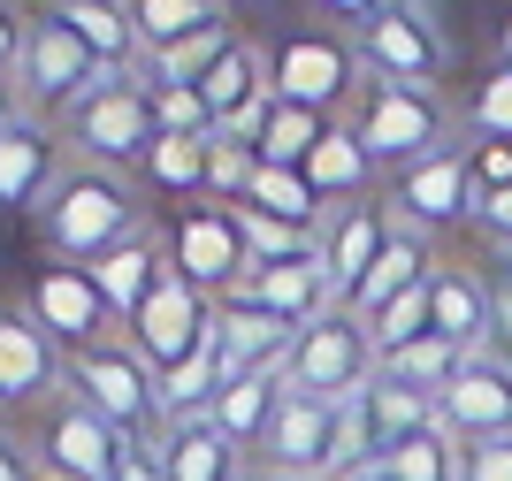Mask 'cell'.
Wrapping results in <instances>:
<instances>
[{"instance_id":"obj_1","label":"cell","mask_w":512,"mask_h":481,"mask_svg":"<svg viewBox=\"0 0 512 481\" xmlns=\"http://www.w3.org/2000/svg\"><path fill=\"white\" fill-rule=\"evenodd\" d=\"M138 230H153V222H146V199H138V184H130V176H115V168L69 161L62 176H54V191L39 199V237H46V252H54V260H77V268L107 260V252L130 245Z\"/></svg>"},{"instance_id":"obj_2","label":"cell","mask_w":512,"mask_h":481,"mask_svg":"<svg viewBox=\"0 0 512 481\" xmlns=\"http://www.w3.org/2000/svg\"><path fill=\"white\" fill-rule=\"evenodd\" d=\"M352 138L367 146V161L383 168V176H406V168L436 161L444 146H459L467 130H459V107H451V92H421V84H375L367 77V92L352 100Z\"/></svg>"},{"instance_id":"obj_3","label":"cell","mask_w":512,"mask_h":481,"mask_svg":"<svg viewBox=\"0 0 512 481\" xmlns=\"http://www.w3.org/2000/svg\"><path fill=\"white\" fill-rule=\"evenodd\" d=\"M268 84H276V100H299L314 115H352V100L367 92V69L352 54V31L321 16H291L268 46Z\"/></svg>"},{"instance_id":"obj_4","label":"cell","mask_w":512,"mask_h":481,"mask_svg":"<svg viewBox=\"0 0 512 481\" xmlns=\"http://www.w3.org/2000/svg\"><path fill=\"white\" fill-rule=\"evenodd\" d=\"M54 130H62V153H69V161H85V168H115V176L146 168L153 138H161V130H153L146 69H138V77H107V84H92V92L69 107Z\"/></svg>"},{"instance_id":"obj_5","label":"cell","mask_w":512,"mask_h":481,"mask_svg":"<svg viewBox=\"0 0 512 481\" xmlns=\"http://www.w3.org/2000/svg\"><path fill=\"white\" fill-rule=\"evenodd\" d=\"M62 390H77V398L130 443L161 436V375L146 367V352H138L130 336H107L92 352H69L62 359Z\"/></svg>"},{"instance_id":"obj_6","label":"cell","mask_w":512,"mask_h":481,"mask_svg":"<svg viewBox=\"0 0 512 481\" xmlns=\"http://www.w3.org/2000/svg\"><path fill=\"white\" fill-rule=\"evenodd\" d=\"M8 84H16V107H23V115L62 123L92 84H107V69L92 62V46L77 39L54 8H46V16L23 23V54H16V77H8Z\"/></svg>"},{"instance_id":"obj_7","label":"cell","mask_w":512,"mask_h":481,"mask_svg":"<svg viewBox=\"0 0 512 481\" xmlns=\"http://www.w3.org/2000/svg\"><path fill=\"white\" fill-rule=\"evenodd\" d=\"M352 54L375 84H421V92H444L451 77V31L436 23L428 0H390L375 23L352 31Z\"/></svg>"},{"instance_id":"obj_8","label":"cell","mask_w":512,"mask_h":481,"mask_svg":"<svg viewBox=\"0 0 512 481\" xmlns=\"http://www.w3.org/2000/svg\"><path fill=\"white\" fill-rule=\"evenodd\" d=\"M421 428H436V398H421V390H406V382L375 375L360 398H344L329 481H360L367 466H383L390 451H398V443H413Z\"/></svg>"},{"instance_id":"obj_9","label":"cell","mask_w":512,"mask_h":481,"mask_svg":"<svg viewBox=\"0 0 512 481\" xmlns=\"http://www.w3.org/2000/svg\"><path fill=\"white\" fill-rule=\"evenodd\" d=\"M375 375H383V352H375V336H367V321L352 314V306L306 321V329L291 336V359H283V382L306 390V398H329V405L360 398Z\"/></svg>"},{"instance_id":"obj_10","label":"cell","mask_w":512,"mask_h":481,"mask_svg":"<svg viewBox=\"0 0 512 481\" xmlns=\"http://www.w3.org/2000/svg\"><path fill=\"white\" fill-rule=\"evenodd\" d=\"M161 245H169V268L184 275L199 298H230L237 283L253 275L245 222H237V207H222V199H184V207H169Z\"/></svg>"},{"instance_id":"obj_11","label":"cell","mask_w":512,"mask_h":481,"mask_svg":"<svg viewBox=\"0 0 512 481\" xmlns=\"http://www.w3.org/2000/svg\"><path fill=\"white\" fill-rule=\"evenodd\" d=\"M383 207H390V222H398V230H413V237L474 230V207H482V191H474L467 146H444L436 161L406 168V176H383Z\"/></svg>"},{"instance_id":"obj_12","label":"cell","mask_w":512,"mask_h":481,"mask_svg":"<svg viewBox=\"0 0 512 481\" xmlns=\"http://www.w3.org/2000/svg\"><path fill=\"white\" fill-rule=\"evenodd\" d=\"M123 443L130 436H115L77 390H54V398L39 405L31 459H39L46 481H107V474H115V459H123Z\"/></svg>"},{"instance_id":"obj_13","label":"cell","mask_w":512,"mask_h":481,"mask_svg":"<svg viewBox=\"0 0 512 481\" xmlns=\"http://www.w3.org/2000/svg\"><path fill=\"white\" fill-rule=\"evenodd\" d=\"M23 314L39 321L62 352H92L107 336H123L115 314H107V298H100V283H92V268H77V260H46L31 275V291H23Z\"/></svg>"},{"instance_id":"obj_14","label":"cell","mask_w":512,"mask_h":481,"mask_svg":"<svg viewBox=\"0 0 512 481\" xmlns=\"http://www.w3.org/2000/svg\"><path fill=\"white\" fill-rule=\"evenodd\" d=\"M337 420L344 405L306 398V390H283L268 436L253 443V474H291V481H329V459H337Z\"/></svg>"},{"instance_id":"obj_15","label":"cell","mask_w":512,"mask_h":481,"mask_svg":"<svg viewBox=\"0 0 512 481\" xmlns=\"http://www.w3.org/2000/svg\"><path fill=\"white\" fill-rule=\"evenodd\" d=\"M207 329H214V298H199L192 283L169 268V275H161V291L138 306V321H130L123 336L138 344V352H146L153 375H169V367H184V359L207 344Z\"/></svg>"},{"instance_id":"obj_16","label":"cell","mask_w":512,"mask_h":481,"mask_svg":"<svg viewBox=\"0 0 512 481\" xmlns=\"http://www.w3.org/2000/svg\"><path fill=\"white\" fill-rule=\"evenodd\" d=\"M390 237H398V222H390L383 191H375V199H352V207H337L329 222H321V268H329V283H337V306L360 298L367 268L390 252Z\"/></svg>"},{"instance_id":"obj_17","label":"cell","mask_w":512,"mask_h":481,"mask_svg":"<svg viewBox=\"0 0 512 481\" xmlns=\"http://www.w3.org/2000/svg\"><path fill=\"white\" fill-rule=\"evenodd\" d=\"M436 420H444L459 443H482V436H512V359L497 352H474L459 367L444 398H436Z\"/></svg>"},{"instance_id":"obj_18","label":"cell","mask_w":512,"mask_h":481,"mask_svg":"<svg viewBox=\"0 0 512 481\" xmlns=\"http://www.w3.org/2000/svg\"><path fill=\"white\" fill-rule=\"evenodd\" d=\"M214 359H222V382H245V375H276L283 359H291V321L260 314L245 298H214Z\"/></svg>"},{"instance_id":"obj_19","label":"cell","mask_w":512,"mask_h":481,"mask_svg":"<svg viewBox=\"0 0 512 481\" xmlns=\"http://www.w3.org/2000/svg\"><path fill=\"white\" fill-rule=\"evenodd\" d=\"M62 130L39 123V115H16V123L0 130V207H31L39 214V199L54 191V176H62Z\"/></svg>"},{"instance_id":"obj_20","label":"cell","mask_w":512,"mask_h":481,"mask_svg":"<svg viewBox=\"0 0 512 481\" xmlns=\"http://www.w3.org/2000/svg\"><path fill=\"white\" fill-rule=\"evenodd\" d=\"M62 359L69 352L31 314H0V405H46L62 390Z\"/></svg>"},{"instance_id":"obj_21","label":"cell","mask_w":512,"mask_h":481,"mask_svg":"<svg viewBox=\"0 0 512 481\" xmlns=\"http://www.w3.org/2000/svg\"><path fill=\"white\" fill-rule=\"evenodd\" d=\"M230 298H245V306H260V314L291 321V329H306V321H321V314H337V283H329V268H321V260H283V268H253Z\"/></svg>"},{"instance_id":"obj_22","label":"cell","mask_w":512,"mask_h":481,"mask_svg":"<svg viewBox=\"0 0 512 481\" xmlns=\"http://www.w3.org/2000/svg\"><path fill=\"white\" fill-rule=\"evenodd\" d=\"M428 314H436V336L459 344V352H490V291H482V268L474 260H436L428 275Z\"/></svg>"},{"instance_id":"obj_23","label":"cell","mask_w":512,"mask_h":481,"mask_svg":"<svg viewBox=\"0 0 512 481\" xmlns=\"http://www.w3.org/2000/svg\"><path fill=\"white\" fill-rule=\"evenodd\" d=\"M161 275H169V245H161V230H138L130 245H115L107 260H92V283H100L115 329H130V321H138V306L161 291Z\"/></svg>"},{"instance_id":"obj_24","label":"cell","mask_w":512,"mask_h":481,"mask_svg":"<svg viewBox=\"0 0 512 481\" xmlns=\"http://www.w3.org/2000/svg\"><path fill=\"white\" fill-rule=\"evenodd\" d=\"M153 443H161V474L169 481H245L253 474V459L214 420H169Z\"/></svg>"},{"instance_id":"obj_25","label":"cell","mask_w":512,"mask_h":481,"mask_svg":"<svg viewBox=\"0 0 512 481\" xmlns=\"http://www.w3.org/2000/svg\"><path fill=\"white\" fill-rule=\"evenodd\" d=\"M54 16L92 46V62L107 77H138L146 69V46H138V23H130V0H54Z\"/></svg>"},{"instance_id":"obj_26","label":"cell","mask_w":512,"mask_h":481,"mask_svg":"<svg viewBox=\"0 0 512 481\" xmlns=\"http://www.w3.org/2000/svg\"><path fill=\"white\" fill-rule=\"evenodd\" d=\"M306 184H314L329 207H352V199H375V191H383V168L367 161L352 123H329V138L306 153Z\"/></svg>"},{"instance_id":"obj_27","label":"cell","mask_w":512,"mask_h":481,"mask_svg":"<svg viewBox=\"0 0 512 481\" xmlns=\"http://www.w3.org/2000/svg\"><path fill=\"white\" fill-rule=\"evenodd\" d=\"M237 207L260 214V222H283V230H314V237H321V222L337 214L306 184V168H253V184L237 191Z\"/></svg>"},{"instance_id":"obj_28","label":"cell","mask_w":512,"mask_h":481,"mask_svg":"<svg viewBox=\"0 0 512 481\" xmlns=\"http://www.w3.org/2000/svg\"><path fill=\"white\" fill-rule=\"evenodd\" d=\"M436 260H444V252H436V237H413V230H398L390 237V252L383 260H375V268H367V283H360V298H352V314H383L390 298H406V291H421L428 275H436Z\"/></svg>"},{"instance_id":"obj_29","label":"cell","mask_w":512,"mask_h":481,"mask_svg":"<svg viewBox=\"0 0 512 481\" xmlns=\"http://www.w3.org/2000/svg\"><path fill=\"white\" fill-rule=\"evenodd\" d=\"M283 390H291V382H283V367L276 375H245V382H222V398H214V428H222V436L237 443V451H245V459H253V443L268 436V420H276V405H283Z\"/></svg>"},{"instance_id":"obj_30","label":"cell","mask_w":512,"mask_h":481,"mask_svg":"<svg viewBox=\"0 0 512 481\" xmlns=\"http://www.w3.org/2000/svg\"><path fill=\"white\" fill-rule=\"evenodd\" d=\"M130 23H138V46L153 62V54H169V46L199 39V31H222L230 0H130Z\"/></svg>"},{"instance_id":"obj_31","label":"cell","mask_w":512,"mask_h":481,"mask_svg":"<svg viewBox=\"0 0 512 481\" xmlns=\"http://www.w3.org/2000/svg\"><path fill=\"white\" fill-rule=\"evenodd\" d=\"M329 123H337V115H314V107H299V100H268V115H260V130H253V161L260 168H306V153L329 138Z\"/></svg>"},{"instance_id":"obj_32","label":"cell","mask_w":512,"mask_h":481,"mask_svg":"<svg viewBox=\"0 0 512 481\" xmlns=\"http://www.w3.org/2000/svg\"><path fill=\"white\" fill-rule=\"evenodd\" d=\"M207 138H153V153H146V176L153 184V199H169V207H184V199H207Z\"/></svg>"},{"instance_id":"obj_33","label":"cell","mask_w":512,"mask_h":481,"mask_svg":"<svg viewBox=\"0 0 512 481\" xmlns=\"http://www.w3.org/2000/svg\"><path fill=\"white\" fill-rule=\"evenodd\" d=\"M459 459H467V443L436 420V428H421L413 443H398V451H390L383 466H367V474H383V481H459Z\"/></svg>"},{"instance_id":"obj_34","label":"cell","mask_w":512,"mask_h":481,"mask_svg":"<svg viewBox=\"0 0 512 481\" xmlns=\"http://www.w3.org/2000/svg\"><path fill=\"white\" fill-rule=\"evenodd\" d=\"M459 367H467V352L444 344V336H421V344H406V352L383 359V375L406 382V390H421V398H444L451 382H459Z\"/></svg>"},{"instance_id":"obj_35","label":"cell","mask_w":512,"mask_h":481,"mask_svg":"<svg viewBox=\"0 0 512 481\" xmlns=\"http://www.w3.org/2000/svg\"><path fill=\"white\" fill-rule=\"evenodd\" d=\"M459 130L467 138H512V69H482L467 84V100H459Z\"/></svg>"},{"instance_id":"obj_36","label":"cell","mask_w":512,"mask_h":481,"mask_svg":"<svg viewBox=\"0 0 512 481\" xmlns=\"http://www.w3.org/2000/svg\"><path fill=\"white\" fill-rule=\"evenodd\" d=\"M230 39H237V23H222V31H199V39H184V46H169V54H153L146 62V84H199L222 54H230Z\"/></svg>"},{"instance_id":"obj_37","label":"cell","mask_w":512,"mask_h":481,"mask_svg":"<svg viewBox=\"0 0 512 481\" xmlns=\"http://www.w3.org/2000/svg\"><path fill=\"white\" fill-rule=\"evenodd\" d=\"M367 336H375V352H406V344H421V336H436V314H428V283L406 298H390L383 314H367Z\"/></svg>"},{"instance_id":"obj_38","label":"cell","mask_w":512,"mask_h":481,"mask_svg":"<svg viewBox=\"0 0 512 481\" xmlns=\"http://www.w3.org/2000/svg\"><path fill=\"white\" fill-rule=\"evenodd\" d=\"M153 92V130L161 138H214V115L192 84H146Z\"/></svg>"},{"instance_id":"obj_39","label":"cell","mask_w":512,"mask_h":481,"mask_svg":"<svg viewBox=\"0 0 512 481\" xmlns=\"http://www.w3.org/2000/svg\"><path fill=\"white\" fill-rule=\"evenodd\" d=\"M482 291H490V352L512 359V252L505 245H482Z\"/></svg>"},{"instance_id":"obj_40","label":"cell","mask_w":512,"mask_h":481,"mask_svg":"<svg viewBox=\"0 0 512 481\" xmlns=\"http://www.w3.org/2000/svg\"><path fill=\"white\" fill-rule=\"evenodd\" d=\"M459 146H467V168H474V191H482V199L512 191V138H459Z\"/></svg>"},{"instance_id":"obj_41","label":"cell","mask_w":512,"mask_h":481,"mask_svg":"<svg viewBox=\"0 0 512 481\" xmlns=\"http://www.w3.org/2000/svg\"><path fill=\"white\" fill-rule=\"evenodd\" d=\"M459 481H512V436H482V443H467V459H459Z\"/></svg>"},{"instance_id":"obj_42","label":"cell","mask_w":512,"mask_h":481,"mask_svg":"<svg viewBox=\"0 0 512 481\" xmlns=\"http://www.w3.org/2000/svg\"><path fill=\"white\" fill-rule=\"evenodd\" d=\"M390 0H306V16H321V23H337V31H360V23H375Z\"/></svg>"},{"instance_id":"obj_43","label":"cell","mask_w":512,"mask_h":481,"mask_svg":"<svg viewBox=\"0 0 512 481\" xmlns=\"http://www.w3.org/2000/svg\"><path fill=\"white\" fill-rule=\"evenodd\" d=\"M474 237L512 252V191H497V199H482V207H474Z\"/></svg>"},{"instance_id":"obj_44","label":"cell","mask_w":512,"mask_h":481,"mask_svg":"<svg viewBox=\"0 0 512 481\" xmlns=\"http://www.w3.org/2000/svg\"><path fill=\"white\" fill-rule=\"evenodd\" d=\"M107 481H169L161 474V443H123V459H115Z\"/></svg>"},{"instance_id":"obj_45","label":"cell","mask_w":512,"mask_h":481,"mask_svg":"<svg viewBox=\"0 0 512 481\" xmlns=\"http://www.w3.org/2000/svg\"><path fill=\"white\" fill-rule=\"evenodd\" d=\"M0 481H46V474H39V459H31L16 436H0Z\"/></svg>"},{"instance_id":"obj_46","label":"cell","mask_w":512,"mask_h":481,"mask_svg":"<svg viewBox=\"0 0 512 481\" xmlns=\"http://www.w3.org/2000/svg\"><path fill=\"white\" fill-rule=\"evenodd\" d=\"M16 54H23V16L0 0V77H16Z\"/></svg>"},{"instance_id":"obj_47","label":"cell","mask_w":512,"mask_h":481,"mask_svg":"<svg viewBox=\"0 0 512 481\" xmlns=\"http://www.w3.org/2000/svg\"><path fill=\"white\" fill-rule=\"evenodd\" d=\"M497 69H512V8L497 16Z\"/></svg>"},{"instance_id":"obj_48","label":"cell","mask_w":512,"mask_h":481,"mask_svg":"<svg viewBox=\"0 0 512 481\" xmlns=\"http://www.w3.org/2000/svg\"><path fill=\"white\" fill-rule=\"evenodd\" d=\"M16 115H23V107H16V84H8V77H0V130H8V123H16Z\"/></svg>"},{"instance_id":"obj_49","label":"cell","mask_w":512,"mask_h":481,"mask_svg":"<svg viewBox=\"0 0 512 481\" xmlns=\"http://www.w3.org/2000/svg\"><path fill=\"white\" fill-rule=\"evenodd\" d=\"M245 481H291V474H245Z\"/></svg>"},{"instance_id":"obj_50","label":"cell","mask_w":512,"mask_h":481,"mask_svg":"<svg viewBox=\"0 0 512 481\" xmlns=\"http://www.w3.org/2000/svg\"><path fill=\"white\" fill-rule=\"evenodd\" d=\"M360 481H383V474H360Z\"/></svg>"}]
</instances>
